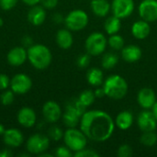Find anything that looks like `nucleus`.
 Masks as SVG:
<instances>
[{"mask_svg": "<svg viewBox=\"0 0 157 157\" xmlns=\"http://www.w3.org/2000/svg\"><path fill=\"white\" fill-rule=\"evenodd\" d=\"M80 130L86 134L87 139L102 143L112 136L115 130V121L106 111L98 109L88 110L81 117Z\"/></svg>", "mask_w": 157, "mask_h": 157, "instance_id": "1", "label": "nucleus"}, {"mask_svg": "<svg viewBox=\"0 0 157 157\" xmlns=\"http://www.w3.org/2000/svg\"><path fill=\"white\" fill-rule=\"evenodd\" d=\"M102 87L105 95L115 100L122 99L128 93V84L126 80L119 75H111L104 80Z\"/></svg>", "mask_w": 157, "mask_h": 157, "instance_id": "2", "label": "nucleus"}, {"mask_svg": "<svg viewBox=\"0 0 157 157\" xmlns=\"http://www.w3.org/2000/svg\"><path fill=\"white\" fill-rule=\"evenodd\" d=\"M27 52L29 63L36 69H46L52 63V52L50 49L43 44H33L28 48Z\"/></svg>", "mask_w": 157, "mask_h": 157, "instance_id": "3", "label": "nucleus"}, {"mask_svg": "<svg viewBox=\"0 0 157 157\" xmlns=\"http://www.w3.org/2000/svg\"><path fill=\"white\" fill-rule=\"evenodd\" d=\"M63 141L65 145L71 151L75 153L86 148L87 144V137L81 130L69 128L63 134Z\"/></svg>", "mask_w": 157, "mask_h": 157, "instance_id": "4", "label": "nucleus"}, {"mask_svg": "<svg viewBox=\"0 0 157 157\" xmlns=\"http://www.w3.org/2000/svg\"><path fill=\"white\" fill-rule=\"evenodd\" d=\"M108 40L103 33L93 32L86 38L85 47L90 56H98L105 52Z\"/></svg>", "mask_w": 157, "mask_h": 157, "instance_id": "5", "label": "nucleus"}, {"mask_svg": "<svg viewBox=\"0 0 157 157\" xmlns=\"http://www.w3.org/2000/svg\"><path fill=\"white\" fill-rule=\"evenodd\" d=\"M89 18L87 14L82 9H75L68 13L64 17L66 28L71 31H78L85 29L88 24Z\"/></svg>", "mask_w": 157, "mask_h": 157, "instance_id": "6", "label": "nucleus"}, {"mask_svg": "<svg viewBox=\"0 0 157 157\" xmlns=\"http://www.w3.org/2000/svg\"><path fill=\"white\" fill-rule=\"evenodd\" d=\"M50 146L49 136L41 133H36L31 135L26 143L27 151L32 155H40L47 151Z\"/></svg>", "mask_w": 157, "mask_h": 157, "instance_id": "7", "label": "nucleus"}, {"mask_svg": "<svg viewBox=\"0 0 157 157\" xmlns=\"http://www.w3.org/2000/svg\"><path fill=\"white\" fill-rule=\"evenodd\" d=\"M10 86L15 94L23 95L29 91L32 86V81L26 74H17L10 80Z\"/></svg>", "mask_w": 157, "mask_h": 157, "instance_id": "8", "label": "nucleus"}, {"mask_svg": "<svg viewBox=\"0 0 157 157\" xmlns=\"http://www.w3.org/2000/svg\"><path fill=\"white\" fill-rule=\"evenodd\" d=\"M134 6L133 0H113L111 3V11L114 16L123 19L132 14Z\"/></svg>", "mask_w": 157, "mask_h": 157, "instance_id": "9", "label": "nucleus"}, {"mask_svg": "<svg viewBox=\"0 0 157 157\" xmlns=\"http://www.w3.org/2000/svg\"><path fill=\"white\" fill-rule=\"evenodd\" d=\"M138 12L142 19L147 22L157 20V0H143L138 7Z\"/></svg>", "mask_w": 157, "mask_h": 157, "instance_id": "10", "label": "nucleus"}, {"mask_svg": "<svg viewBox=\"0 0 157 157\" xmlns=\"http://www.w3.org/2000/svg\"><path fill=\"white\" fill-rule=\"evenodd\" d=\"M137 124L142 132L155 131L157 128V121L153 113L149 109L142 111L137 118Z\"/></svg>", "mask_w": 157, "mask_h": 157, "instance_id": "11", "label": "nucleus"}, {"mask_svg": "<svg viewBox=\"0 0 157 157\" xmlns=\"http://www.w3.org/2000/svg\"><path fill=\"white\" fill-rule=\"evenodd\" d=\"M137 101L141 108L144 109H152V108L157 101L156 95L152 88L144 87L138 92Z\"/></svg>", "mask_w": 157, "mask_h": 157, "instance_id": "12", "label": "nucleus"}, {"mask_svg": "<svg viewBox=\"0 0 157 157\" xmlns=\"http://www.w3.org/2000/svg\"><path fill=\"white\" fill-rule=\"evenodd\" d=\"M44 119L50 123L57 122L62 117V109L60 105L55 101H47L42 108Z\"/></svg>", "mask_w": 157, "mask_h": 157, "instance_id": "13", "label": "nucleus"}, {"mask_svg": "<svg viewBox=\"0 0 157 157\" xmlns=\"http://www.w3.org/2000/svg\"><path fill=\"white\" fill-rule=\"evenodd\" d=\"M7 62L12 66H20L28 59V52L25 47L17 46L12 48L6 56Z\"/></svg>", "mask_w": 157, "mask_h": 157, "instance_id": "14", "label": "nucleus"}, {"mask_svg": "<svg viewBox=\"0 0 157 157\" xmlns=\"http://www.w3.org/2000/svg\"><path fill=\"white\" fill-rule=\"evenodd\" d=\"M143 56V52L142 49L134 44L127 45L124 46L121 49V58L123 61L129 63H136L138 62Z\"/></svg>", "mask_w": 157, "mask_h": 157, "instance_id": "15", "label": "nucleus"}, {"mask_svg": "<svg viewBox=\"0 0 157 157\" xmlns=\"http://www.w3.org/2000/svg\"><path fill=\"white\" fill-rule=\"evenodd\" d=\"M3 140L9 147H18L23 143V134L17 129H7L3 134Z\"/></svg>", "mask_w": 157, "mask_h": 157, "instance_id": "16", "label": "nucleus"}, {"mask_svg": "<svg viewBox=\"0 0 157 157\" xmlns=\"http://www.w3.org/2000/svg\"><path fill=\"white\" fill-rule=\"evenodd\" d=\"M36 121V113L30 108H22L17 113V121L21 126L25 128H30L34 126Z\"/></svg>", "mask_w": 157, "mask_h": 157, "instance_id": "17", "label": "nucleus"}, {"mask_svg": "<svg viewBox=\"0 0 157 157\" xmlns=\"http://www.w3.org/2000/svg\"><path fill=\"white\" fill-rule=\"evenodd\" d=\"M46 18L45 8L40 5L32 6L28 12V20L30 24L34 26H40Z\"/></svg>", "mask_w": 157, "mask_h": 157, "instance_id": "18", "label": "nucleus"}, {"mask_svg": "<svg viewBox=\"0 0 157 157\" xmlns=\"http://www.w3.org/2000/svg\"><path fill=\"white\" fill-rule=\"evenodd\" d=\"M151 32V27L149 22L141 19L134 22L132 26V34L134 38L138 40H144L146 39Z\"/></svg>", "mask_w": 157, "mask_h": 157, "instance_id": "19", "label": "nucleus"}, {"mask_svg": "<svg viewBox=\"0 0 157 157\" xmlns=\"http://www.w3.org/2000/svg\"><path fill=\"white\" fill-rule=\"evenodd\" d=\"M56 42L61 49H70L74 43V38L71 33V30L68 29H59L56 33Z\"/></svg>", "mask_w": 157, "mask_h": 157, "instance_id": "20", "label": "nucleus"}, {"mask_svg": "<svg viewBox=\"0 0 157 157\" xmlns=\"http://www.w3.org/2000/svg\"><path fill=\"white\" fill-rule=\"evenodd\" d=\"M114 121L115 126H117L120 130L127 131L133 124V115L128 110H123L117 115Z\"/></svg>", "mask_w": 157, "mask_h": 157, "instance_id": "21", "label": "nucleus"}, {"mask_svg": "<svg viewBox=\"0 0 157 157\" xmlns=\"http://www.w3.org/2000/svg\"><path fill=\"white\" fill-rule=\"evenodd\" d=\"M90 8L96 16L103 17L111 10V4L108 0H91Z\"/></svg>", "mask_w": 157, "mask_h": 157, "instance_id": "22", "label": "nucleus"}, {"mask_svg": "<svg viewBox=\"0 0 157 157\" xmlns=\"http://www.w3.org/2000/svg\"><path fill=\"white\" fill-rule=\"evenodd\" d=\"M86 80L93 86H100L104 82L103 72L98 67H93L87 71Z\"/></svg>", "mask_w": 157, "mask_h": 157, "instance_id": "23", "label": "nucleus"}, {"mask_svg": "<svg viewBox=\"0 0 157 157\" xmlns=\"http://www.w3.org/2000/svg\"><path fill=\"white\" fill-rule=\"evenodd\" d=\"M121 18L117 17L114 15L108 17L105 21V24H104V29H105L106 32L109 35L117 34L121 28Z\"/></svg>", "mask_w": 157, "mask_h": 157, "instance_id": "24", "label": "nucleus"}, {"mask_svg": "<svg viewBox=\"0 0 157 157\" xmlns=\"http://www.w3.org/2000/svg\"><path fill=\"white\" fill-rule=\"evenodd\" d=\"M80 120L81 117L79 115L69 109H65V112L63 115V123L68 128H75L78 124H80Z\"/></svg>", "mask_w": 157, "mask_h": 157, "instance_id": "25", "label": "nucleus"}, {"mask_svg": "<svg viewBox=\"0 0 157 157\" xmlns=\"http://www.w3.org/2000/svg\"><path fill=\"white\" fill-rule=\"evenodd\" d=\"M65 109L72 110L75 113H76L77 115H79L80 117H82L83 114L86 111V107L84 106L77 98L70 99L65 105Z\"/></svg>", "mask_w": 157, "mask_h": 157, "instance_id": "26", "label": "nucleus"}, {"mask_svg": "<svg viewBox=\"0 0 157 157\" xmlns=\"http://www.w3.org/2000/svg\"><path fill=\"white\" fill-rule=\"evenodd\" d=\"M118 62H119L118 55L115 53H112V52H109V53H106L103 55L101 64L104 69L110 70L117 65Z\"/></svg>", "mask_w": 157, "mask_h": 157, "instance_id": "27", "label": "nucleus"}, {"mask_svg": "<svg viewBox=\"0 0 157 157\" xmlns=\"http://www.w3.org/2000/svg\"><path fill=\"white\" fill-rule=\"evenodd\" d=\"M142 144L147 147H152L157 143V133L155 131L151 132H143V134L140 138Z\"/></svg>", "mask_w": 157, "mask_h": 157, "instance_id": "28", "label": "nucleus"}, {"mask_svg": "<svg viewBox=\"0 0 157 157\" xmlns=\"http://www.w3.org/2000/svg\"><path fill=\"white\" fill-rule=\"evenodd\" d=\"M108 44L109 45L111 49L115 51H121L124 47V40L118 33L113 34V35H110V37L109 38Z\"/></svg>", "mask_w": 157, "mask_h": 157, "instance_id": "29", "label": "nucleus"}, {"mask_svg": "<svg viewBox=\"0 0 157 157\" xmlns=\"http://www.w3.org/2000/svg\"><path fill=\"white\" fill-rule=\"evenodd\" d=\"M78 99L80 100V102H81L84 106H86V107L87 108V107L91 106V105L94 103V101H95V99H96V96H95V93H94L92 90L87 89V90H84V91L79 95Z\"/></svg>", "mask_w": 157, "mask_h": 157, "instance_id": "30", "label": "nucleus"}, {"mask_svg": "<svg viewBox=\"0 0 157 157\" xmlns=\"http://www.w3.org/2000/svg\"><path fill=\"white\" fill-rule=\"evenodd\" d=\"M63 134H64V132L58 126H52L48 131L49 138L53 140V141H60L62 138H63Z\"/></svg>", "mask_w": 157, "mask_h": 157, "instance_id": "31", "label": "nucleus"}, {"mask_svg": "<svg viewBox=\"0 0 157 157\" xmlns=\"http://www.w3.org/2000/svg\"><path fill=\"white\" fill-rule=\"evenodd\" d=\"M14 92L12 90H6L1 95V103L5 106H8L14 102Z\"/></svg>", "mask_w": 157, "mask_h": 157, "instance_id": "32", "label": "nucleus"}, {"mask_svg": "<svg viewBox=\"0 0 157 157\" xmlns=\"http://www.w3.org/2000/svg\"><path fill=\"white\" fill-rule=\"evenodd\" d=\"M117 155L119 157H131L133 155V151L129 144H122L119 147Z\"/></svg>", "mask_w": 157, "mask_h": 157, "instance_id": "33", "label": "nucleus"}, {"mask_svg": "<svg viewBox=\"0 0 157 157\" xmlns=\"http://www.w3.org/2000/svg\"><path fill=\"white\" fill-rule=\"evenodd\" d=\"M74 156L75 157H99L100 155L96 152L95 150H92V149H82L78 152H75Z\"/></svg>", "mask_w": 157, "mask_h": 157, "instance_id": "34", "label": "nucleus"}, {"mask_svg": "<svg viewBox=\"0 0 157 157\" xmlns=\"http://www.w3.org/2000/svg\"><path fill=\"white\" fill-rule=\"evenodd\" d=\"M90 63V55L86 52V54L80 55L76 60V64L79 68H86Z\"/></svg>", "mask_w": 157, "mask_h": 157, "instance_id": "35", "label": "nucleus"}, {"mask_svg": "<svg viewBox=\"0 0 157 157\" xmlns=\"http://www.w3.org/2000/svg\"><path fill=\"white\" fill-rule=\"evenodd\" d=\"M55 155L57 157H72L73 151H71L66 145L65 146H60L55 151Z\"/></svg>", "mask_w": 157, "mask_h": 157, "instance_id": "36", "label": "nucleus"}, {"mask_svg": "<svg viewBox=\"0 0 157 157\" xmlns=\"http://www.w3.org/2000/svg\"><path fill=\"white\" fill-rule=\"evenodd\" d=\"M17 0H0V7L3 10H10L16 6Z\"/></svg>", "mask_w": 157, "mask_h": 157, "instance_id": "37", "label": "nucleus"}, {"mask_svg": "<svg viewBox=\"0 0 157 157\" xmlns=\"http://www.w3.org/2000/svg\"><path fill=\"white\" fill-rule=\"evenodd\" d=\"M10 86V79L5 74H0V90H6Z\"/></svg>", "mask_w": 157, "mask_h": 157, "instance_id": "38", "label": "nucleus"}, {"mask_svg": "<svg viewBox=\"0 0 157 157\" xmlns=\"http://www.w3.org/2000/svg\"><path fill=\"white\" fill-rule=\"evenodd\" d=\"M40 5L47 9H52L58 5V0H40Z\"/></svg>", "mask_w": 157, "mask_h": 157, "instance_id": "39", "label": "nucleus"}, {"mask_svg": "<svg viewBox=\"0 0 157 157\" xmlns=\"http://www.w3.org/2000/svg\"><path fill=\"white\" fill-rule=\"evenodd\" d=\"M22 41V44H23V47H27V48H29L31 45H33V40L30 36H24L21 40Z\"/></svg>", "mask_w": 157, "mask_h": 157, "instance_id": "40", "label": "nucleus"}, {"mask_svg": "<svg viewBox=\"0 0 157 157\" xmlns=\"http://www.w3.org/2000/svg\"><path fill=\"white\" fill-rule=\"evenodd\" d=\"M52 19L55 23H62L63 21H64V17L62 14L60 13H55L52 16Z\"/></svg>", "mask_w": 157, "mask_h": 157, "instance_id": "41", "label": "nucleus"}, {"mask_svg": "<svg viewBox=\"0 0 157 157\" xmlns=\"http://www.w3.org/2000/svg\"><path fill=\"white\" fill-rule=\"evenodd\" d=\"M95 96H96V98H102L103 97H105V92H104V89L103 87H98L96 90H95Z\"/></svg>", "mask_w": 157, "mask_h": 157, "instance_id": "42", "label": "nucleus"}, {"mask_svg": "<svg viewBox=\"0 0 157 157\" xmlns=\"http://www.w3.org/2000/svg\"><path fill=\"white\" fill-rule=\"evenodd\" d=\"M23 3H25L27 6H35V5H38L40 3V0H22Z\"/></svg>", "mask_w": 157, "mask_h": 157, "instance_id": "43", "label": "nucleus"}, {"mask_svg": "<svg viewBox=\"0 0 157 157\" xmlns=\"http://www.w3.org/2000/svg\"><path fill=\"white\" fill-rule=\"evenodd\" d=\"M13 155V154L9 150H2L0 152V157H10Z\"/></svg>", "mask_w": 157, "mask_h": 157, "instance_id": "44", "label": "nucleus"}, {"mask_svg": "<svg viewBox=\"0 0 157 157\" xmlns=\"http://www.w3.org/2000/svg\"><path fill=\"white\" fill-rule=\"evenodd\" d=\"M152 111H153V113H154V115H155V117L157 121V101L155 102V104L154 105V107L152 108Z\"/></svg>", "mask_w": 157, "mask_h": 157, "instance_id": "45", "label": "nucleus"}, {"mask_svg": "<svg viewBox=\"0 0 157 157\" xmlns=\"http://www.w3.org/2000/svg\"><path fill=\"white\" fill-rule=\"evenodd\" d=\"M6 132V128L3 124H0V135H3Z\"/></svg>", "mask_w": 157, "mask_h": 157, "instance_id": "46", "label": "nucleus"}, {"mask_svg": "<svg viewBox=\"0 0 157 157\" xmlns=\"http://www.w3.org/2000/svg\"><path fill=\"white\" fill-rule=\"evenodd\" d=\"M39 156L40 157H52V155H51V154H46V153L44 152V153H42V154L39 155Z\"/></svg>", "mask_w": 157, "mask_h": 157, "instance_id": "47", "label": "nucleus"}, {"mask_svg": "<svg viewBox=\"0 0 157 157\" xmlns=\"http://www.w3.org/2000/svg\"><path fill=\"white\" fill-rule=\"evenodd\" d=\"M3 24H4V21H3V19H2V17H0V28L3 26Z\"/></svg>", "mask_w": 157, "mask_h": 157, "instance_id": "48", "label": "nucleus"}]
</instances>
